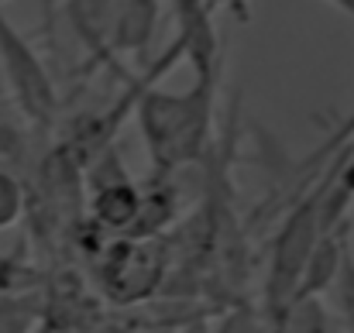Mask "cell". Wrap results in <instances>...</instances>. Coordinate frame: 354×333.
<instances>
[{"label": "cell", "instance_id": "1", "mask_svg": "<svg viewBox=\"0 0 354 333\" xmlns=\"http://www.w3.org/2000/svg\"><path fill=\"white\" fill-rule=\"evenodd\" d=\"M221 73L193 76V86L183 93L158 90V83H145L134 100V120L151 162V179L165 182L172 172L193 165L214 134V107H217Z\"/></svg>", "mask_w": 354, "mask_h": 333}, {"label": "cell", "instance_id": "2", "mask_svg": "<svg viewBox=\"0 0 354 333\" xmlns=\"http://www.w3.org/2000/svg\"><path fill=\"white\" fill-rule=\"evenodd\" d=\"M0 83L7 90L10 107L17 117L35 127L48 131L59 117V90L55 79L38 55V48L10 24V17L0 10Z\"/></svg>", "mask_w": 354, "mask_h": 333}, {"label": "cell", "instance_id": "3", "mask_svg": "<svg viewBox=\"0 0 354 333\" xmlns=\"http://www.w3.org/2000/svg\"><path fill=\"white\" fill-rule=\"evenodd\" d=\"M320 203H324V175L320 186H313L282 220L275 240H272V254H268V278H265V303L272 316H286L292 313V299L303 278V268L324 234L320 227Z\"/></svg>", "mask_w": 354, "mask_h": 333}, {"label": "cell", "instance_id": "4", "mask_svg": "<svg viewBox=\"0 0 354 333\" xmlns=\"http://www.w3.org/2000/svg\"><path fill=\"white\" fill-rule=\"evenodd\" d=\"M162 251L148 237H118L100 251V289L114 303H141L162 278Z\"/></svg>", "mask_w": 354, "mask_h": 333}, {"label": "cell", "instance_id": "5", "mask_svg": "<svg viewBox=\"0 0 354 333\" xmlns=\"http://www.w3.org/2000/svg\"><path fill=\"white\" fill-rule=\"evenodd\" d=\"M93 162H100L97 165L100 182L93 186V196H90V217H93V223L100 230H107L114 237H127L134 220H138V210H141V189L127 179V172L118 165L114 148H107Z\"/></svg>", "mask_w": 354, "mask_h": 333}, {"label": "cell", "instance_id": "6", "mask_svg": "<svg viewBox=\"0 0 354 333\" xmlns=\"http://www.w3.org/2000/svg\"><path fill=\"white\" fill-rule=\"evenodd\" d=\"M172 41L179 45L193 76H210V73L224 69L210 0H176V35H172Z\"/></svg>", "mask_w": 354, "mask_h": 333}, {"label": "cell", "instance_id": "7", "mask_svg": "<svg viewBox=\"0 0 354 333\" xmlns=\"http://www.w3.org/2000/svg\"><path fill=\"white\" fill-rule=\"evenodd\" d=\"M66 14H69L76 38L90 52V59L97 66H107V69L120 73L124 79H131L127 69L111 55V28H114L118 0H66Z\"/></svg>", "mask_w": 354, "mask_h": 333}, {"label": "cell", "instance_id": "8", "mask_svg": "<svg viewBox=\"0 0 354 333\" xmlns=\"http://www.w3.org/2000/svg\"><path fill=\"white\" fill-rule=\"evenodd\" d=\"M348 251H351V220L324 230L320 240H317V247H313V254H310V261H306V268H303V278H299V289H296L292 306L310 303L320 292H330V285H334V278H337Z\"/></svg>", "mask_w": 354, "mask_h": 333}, {"label": "cell", "instance_id": "9", "mask_svg": "<svg viewBox=\"0 0 354 333\" xmlns=\"http://www.w3.org/2000/svg\"><path fill=\"white\" fill-rule=\"evenodd\" d=\"M158 24V0H118L114 28H111V55L114 59H145Z\"/></svg>", "mask_w": 354, "mask_h": 333}, {"label": "cell", "instance_id": "10", "mask_svg": "<svg viewBox=\"0 0 354 333\" xmlns=\"http://www.w3.org/2000/svg\"><path fill=\"white\" fill-rule=\"evenodd\" d=\"M24 207H28V189L24 182L0 165V230H10L14 223L24 217Z\"/></svg>", "mask_w": 354, "mask_h": 333}, {"label": "cell", "instance_id": "11", "mask_svg": "<svg viewBox=\"0 0 354 333\" xmlns=\"http://www.w3.org/2000/svg\"><path fill=\"white\" fill-rule=\"evenodd\" d=\"M341 151H354V111L348 113V117H344V120H341V124L330 131V137H327V141H324V144H320V148H317V151H313V155L303 162V169L320 172V169H324L334 155H341Z\"/></svg>", "mask_w": 354, "mask_h": 333}, {"label": "cell", "instance_id": "12", "mask_svg": "<svg viewBox=\"0 0 354 333\" xmlns=\"http://www.w3.org/2000/svg\"><path fill=\"white\" fill-rule=\"evenodd\" d=\"M330 292H334V306H337V313L344 320V330L354 333V251L344 254V265H341Z\"/></svg>", "mask_w": 354, "mask_h": 333}, {"label": "cell", "instance_id": "13", "mask_svg": "<svg viewBox=\"0 0 354 333\" xmlns=\"http://www.w3.org/2000/svg\"><path fill=\"white\" fill-rule=\"evenodd\" d=\"M31 323H35V313L24 303L0 296V333H28Z\"/></svg>", "mask_w": 354, "mask_h": 333}, {"label": "cell", "instance_id": "14", "mask_svg": "<svg viewBox=\"0 0 354 333\" xmlns=\"http://www.w3.org/2000/svg\"><path fill=\"white\" fill-rule=\"evenodd\" d=\"M214 10H227L237 24H248L251 21V0H210Z\"/></svg>", "mask_w": 354, "mask_h": 333}, {"label": "cell", "instance_id": "15", "mask_svg": "<svg viewBox=\"0 0 354 333\" xmlns=\"http://www.w3.org/2000/svg\"><path fill=\"white\" fill-rule=\"evenodd\" d=\"M324 3H330L334 10H341V14H348L354 21V0H324Z\"/></svg>", "mask_w": 354, "mask_h": 333}, {"label": "cell", "instance_id": "16", "mask_svg": "<svg viewBox=\"0 0 354 333\" xmlns=\"http://www.w3.org/2000/svg\"><path fill=\"white\" fill-rule=\"evenodd\" d=\"M7 3H10V0H0V10H3V7H7Z\"/></svg>", "mask_w": 354, "mask_h": 333}]
</instances>
